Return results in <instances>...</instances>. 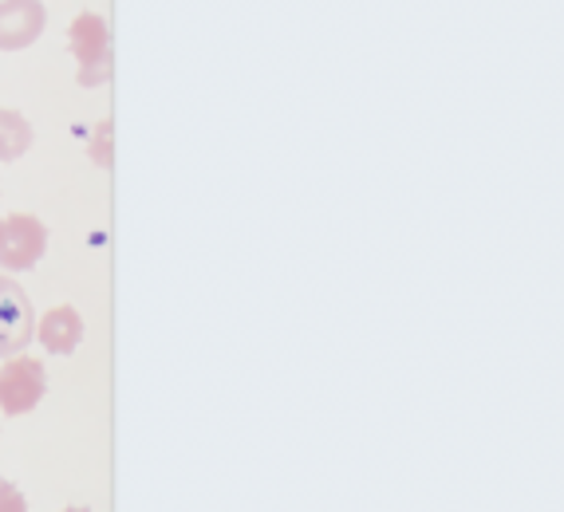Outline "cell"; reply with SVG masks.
Listing matches in <instances>:
<instances>
[{
  "label": "cell",
  "instance_id": "8",
  "mask_svg": "<svg viewBox=\"0 0 564 512\" xmlns=\"http://www.w3.org/2000/svg\"><path fill=\"white\" fill-rule=\"evenodd\" d=\"M91 162L95 166H107L111 170L115 162V131H111V122H99L91 134Z\"/></svg>",
  "mask_w": 564,
  "mask_h": 512
},
{
  "label": "cell",
  "instance_id": "2",
  "mask_svg": "<svg viewBox=\"0 0 564 512\" xmlns=\"http://www.w3.org/2000/svg\"><path fill=\"white\" fill-rule=\"evenodd\" d=\"M44 363L32 355H9V363L0 367V410L9 414H29L44 399L47 386Z\"/></svg>",
  "mask_w": 564,
  "mask_h": 512
},
{
  "label": "cell",
  "instance_id": "1",
  "mask_svg": "<svg viewBox=\"0 0 564 512\" xmlns=\"http://www.w3.org/2000/svg\"><path fill=\"white\" fill-rule=\"evenodd\" d=\"M47 249L44 225L29 214H12L0 221V269L4 272H29Z\"/></svg>",
  "mask_w": 564,
  "mask_h": 512
},
{
  "label": "cell",
  "instance_id": "7",
  "mask_svg": "<svg viewBox=\"0 0 564 512\" xmlns=\"http://www.w3.org/2000/svg\"><path fill=\"white\" fill-rule=\"evenodd\" d=\"M32 146V127L24 115L17 111H4L0 107V162H12L20 159L24 150Z\"/></svg>",
  "mask_w": 564,
  "mask_h": 512
},
{
  "label": "cell",
  "instance_id": "9",
  "mask_svg": "<svg viewBox=\"0 0 564 512\" xmlns=\"http://www.w3.org/2000/svg\"><path fill=\"white\" fill-rule=\"evenodd\" d=\"M0 512H29V501L12 481H0Z\"/></svg>",
  "mask_w": 564,
  "mask_h": 512
},
{
  "label": "cell",
  "instance_id": "4",
  "mask_svg": "<svg viewBox=\"0 0 564 512\" xmlns=\"http://www.w3.org/2000/svg\"><path fill=\"white\" fill-rule=\"evenodd\" d=\"M36 319H32V304L12 276H0V355H20L29 347Z\"/></svg>",
  "mask_w": 564,
  "mask_h": 512
},
{
  "label": "cell",
  "instance_id": "10",
  "mask_svg": "<svg viewBox=\"0 0 564 512\" xmlns=\"http://www.w3.org/2000/svg\"><path fill=\"white\" fill-rule=\"evenodd\" d=\"M64 512H91V509H84V504H72V509H64Z\"/></svg>",
  "mask_w": 564,
  "mask_h": 512
},
{
  "label": "cell",
  "instance_id": "5",
  "mask_svg": "<svg viewBox=\"0 0 564 512\" xmlns=\"http://www.w3.org/2000/svg\"><path fill=\"white\" fill-rule=\"evenodd\" d=\"M44 4L40 0H0V47L20 52L44 32Z\"/></svg>",
  "mask_w": 564,
  "mask_h": 512
},
{
  "label": "cell",
  "instance_id": "6",
  "mask_svg": "<svg viewBox=\"0 0 564 512\" xmlns=\"http://www.w3.org/2000/svg\"><path fill=\"white\" fill-rule=\"evenodd\" d=\"M40 344L52 355H72L84 344V316H79L76 307H52L40 319Z\"/></svg>",
  "mask_w": 564,
  "mask_h": 512
},
{
  "label": "cell",
  "instance_id": "3",
  "mask_svg": "<svg viewBox=\"0 0 564 512\" xmlns=\"http://www.w3.org/2000/svg\"><path fill=\"white\" fill-rule=\"evenodd\" d=\"M72 47H76V59H79V67H84L79 79H84L87 87L111 75V40H107L104 17H95V12L76 17V24H72Z\"/></svg>",
  "mask_w": 564,
  "mask_h": 512
}]
</instances>
